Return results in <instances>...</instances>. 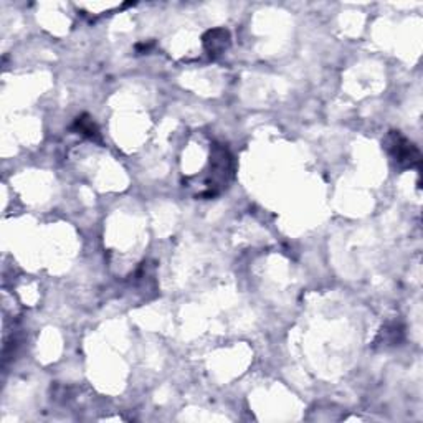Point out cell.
<instances>
[{
	"mask_svg": "<svg viewBox=\"0 0 423 423\" xmlns=\"http://www.w3.org/2000/svg\"><path fill=\"white\" fill-rule=\"evenodd\" d=\"M402 337H403V328L397 323H390L387 324L386 328H382V331L378 334L376 342H381L383 346H395V344L402 341Z\"/></svg>",
	"mask_w": 423,
	"mask_h": 423,
	"instance_id": "4",
	"label": "cell"
},
{
	"mask_svg": "<svg viewBox=\"0 0 423 423\" xmlns=\"http://www.w3.org/2000/svg\"><path fill=\"white\" fill-rule=\"evenodd\" d=\"M383 147L388 152V156L392 157V161L400 167V169H420L422 164V154L418 151V147L413 144L412 141H408L400 131H390L386 136L383 141Z\"/></svg>",
	"mask_w": 423,
	"mask_h": 423,
	"instance_id": "2",
	"label": "cell"
},
{
	"mask_svg": "<svg viewBox=\"0 0 423 423\" xmlns=\"http://www.w3.org/2000/svg\"><path fill=\"white\" fill-rule=\"evenodd\" d=\"M209 180H207L205 190L199 197L212 199L219 195L224 189H227L228 182L233 177V157L230 154L228 147L224 144H214L210 152V169Z\"/></svg>",
	"mask_w": 423,
	"mask_h": 423,
	"instance_id": "1",
	"label": "cell"
},
{
	"mask_svg": "<svg viewBox=\"0 0 423 423\" xmlns=\"http://www.w3.org/2000/svg\"><path fill=\"white\" fill-rule=\"evenodd\" d=\"M73 129H75L78 134L90 137V139H100V131H98V126L93 122V120L88 115H81L75 120V124H73Z\"/></svg>",
	"mask_w": 423,
	"mask_h": 423,
	"instance_id": "5",
	"label": "cell"
},
{
	"mask_svg": "<svg viewBox=\"0 0 423 423\" xmlns=\"http://www.w3.org/2000/svg\"><path fill=\"white\" fill-rule=\"evenodd\" d=\"M204 47L212 58L224 55L230 47L228 30H225V28H212L204 35Z\"/></svg>",
	"mask_w": 423,
	"mask_h": 423,
	"instance_id": "3",
	"label": "cell"
}]
</instances>
